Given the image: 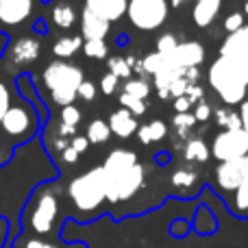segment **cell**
Returning <instances> with one entry per match:
<instances>
[{"mask_svg": "<svg viewBox=\"0 0 248 248\" xmlns=\"http://www.w3.org/2000/svg\"><path fill=\"white\" fill-rule=\"evenodd\" d=\"M220 57L231 61L233 68L248 83V24H244L235 33H229V37L220 46Z\"/></svg>", "mask_w": 248, "mask_h": 248, "instance_id": "cell-7", "label": "cell"}, {"mask_svg": "<svg viewBox=\"0 0 248 248\" xmlns=\"http://www.w3.org/2000/svg\"><path fill=\"white\" fill-rule=\"evenodd\" d=\"M209 116H211V107L201 100L198 107H196V111H194V118H196L198 122H205V120H209Z\"/></svg>", "mask_w": 248, "mask_h": 248, "instance_id": "cell-39", "label": "cell"}, {"mask_svg": "<svg viewBox=\"0 0 248 248\" xmlns=\"http://www.w3.org/2000/svg\"><path fill=\"white\" fill-rule=\"evenodd\" d=\"M194 181H196V174L189 170H176L172 174V185L174 187H189V185H194Z\"/></svg>", "mask_w": 248, "mask_h": 248, "instance_id": "cell-30", "label": "cell"}, {"mask_svg": "<svg viewBox=\"0 0 248 248\" xmlns=\"http://www.w3.org/2000/svg\"><path fill=\"white\" fill-rule=\"evenodd\" d=\"M70 146H72L77 153H83V150H87V146H90V140L87 137H81V135H77L72 141H70Z\"/></svg>", "mask_w": 248, "mask_h": 248, "instance_id": "cell-42", "label": "cell"}, {"mask_svg": "<svg viewBox=\"0 0 248 248\" xmlns=\"http://www.w3.org/2000/svg\"><path fill=\"white\" fill-rule=\"evenodd\" d=\"M174 48H176L174 35H163V37L157 39V52H161V55H170Z\"/></svg>", "mask_w": 248, "mask_h": 248, "instance_id": "cell-34", "label": "cell"}, {"mask_svg": "<svg viewBox=\"0 0 248 248\" xmlns=\"http://www.w3.org/2000/svg\"><path fill=\"white\" fill-rule=\"evenodd\" d=\"M216 120H218V124L224 128V131H229V128H242V118L237 111H231L229 107L224 109H218L216 111Z\"/></svg>", "mask_w": 248, "mask_h": 248, "instance_id": "cell-23", "label": "cell"}, {"mask_svg": "<svg viewBox=\"0 0 248 248\" xmlns=\"http://www.w3.org/2000/svg\"><path fill=\"white\" fill-rule=\"evenodd\" d=\"M189 2V0H172V7H181V4Z\"/></svg>", "mask_w": 248, "mask_h": 248, "instance_id": "cell-47", "label": "cell"}, {"mask_svg": "<svg viewBox=\"0 0 248 248\" xmlns=\"http://www.w3.org/2000/svg\"><path fill=\"white\" fill-rule=\"evenodd\" d=\"M166 57H170V59L183 70L198 68V65L205 61V48L198 42H183V44H176L174 50Z\"/></svg>", "mask_w": 248, "mask_h": 248, "instance_id": "cell-12", "label": "cell"}, {"mask_svg": "<svg viewBox=\"0 0 248 248\" xmlns=\"http://www.w3.org/2000/svg\"><path fill=\"white\" fill-rule=\"evenodd\" d=\"M78 48H83V39L74 37V35H65L52 46V55L59 57V59H68V57L77 55Z\"/></svg>", "mask_w": 248, "mask_h": 248, "instance_id": "cell-20", "label": "cell"}, {"mask_svg": "<svg viewBox=\"0 0 248 248\" xmlns=\"http://www.w3.org/2000/svg\"><path fill=\"white\" fill-rule=\"evenodd\" d=\"M126 16L140 31H155L168 20V0H128Z\"/></svg>", "mask_w": 248, "mask_h": 248, "instance_id": "cell-4", "label": "cell"}, {"mask_svg": "<svg viewBox=\"0 0 248 248\" xmlns=\"http://www.w3.org/2000/svg\"><path fill=\"white\" fill-rule=\"evenodd\" d=\"M109 128H111V133H116L118 137L126 140V137H131L133 133L137 131V120L128 109L122 107L111 113V118H109Z\"/></svg>", "mask_w": 248, "mask_h": 248, "instance_id": "cell-17", "label": "cell"}, {"mask_svg": "<svg viewBox=\"0 0 248 248\" xmlns=\"http://www.w3.org/2000/svg\"><path fill=\"white\" fill-rule=\"evenodd\" d=\"M194 122H196V118H194V113H174V126L179 128V133L185 137V133H187V128L194 126Z\"/></svg>", "mask_w": 248, "mask_h": 248, "instance_id": "cell-31", "label": "cell"}, {"mask_svg": "<svg viewBox=\"0 0 248 248\" xmlns=\"http://www.w3.org/2000/svg\"><path fill=\"white\" fill-rule=\"evenodd\" d=\"M9 107H11V96H9V90L4 83H0V122H2L4 113L9 111Z\"/></svg>", "mask_w": 248, "mask_h": 248, "instance_id": "cell-36", "label": "cell"}, {"mask_svg": "<svg viewBox=\"0 0 248 248\" xmlns=\"http://www.w3.org/2000/svg\"><path fill=\"white\" fill-rule=\"evenodd\" d=\"M48 17L57 29H72L77 24V9L70 4V0H55L48 7Z\"/></svg>", "mask_w": 248, "mask_h": 248, "instance_id": "cell-15", "label": "cell"}, {"mask_svg": "<svg viewBox=\"0 0 248 248\" xmlns=\"http://www.w3.org/2000/svg\"><path fill=\"white\" fill-rule=\"evenodd\" d=\"M70 198L81 211H94L107 201V174L103 166L92 168L90 172H83L81 176L70 183L68 187Z\"/></svg>", "mask_w": 248, "mask_h": 248, "instance_id": "cell-2", "label": "cell"}, {"mask_svg": "<svg viewBox=\"0 0 248 248\" xmlns=\"http://www.w3.org/2000/svg\"><path fill=\"white\" fill-rule=\"evenodd\" d=\"M118 81H120V78H118L116 74L107 72L103 78H100V92H103V94H107V96H111L113 92L118 90Z\"/></svg>", "mask_w": 248, "mask_h": 248, "instance_id": "cell-33", "label": "cell"}, {"mask_svg": "<svg viewBox=\"0 0 248 248\" xmlns=\"http://www.w3.org/2000/svg\"><path fill=\"white\" fill-rule=\"evenodd\" d=\"M124 92H126V94H131V96H135V98L144 100L146 96L150 94V85L146 81H141V78H133V81L124 83Z\"/></svg>", "mask_w": 248, "mask_h": 248, "instance_id": "cell-28", "label": "cell"}, {"mask_svg": "<svg viewBox=\"0 0 248 248\" xmlns=\"http://www.w3.org/2000/svg\"><path fill=\"white\" fill-rule=\"evenodd\" d=\"M107 174V172H105ZM144 185V168L140 163L126 168L116 174H107V201L109 202H120L133 198L140 187Z\"/></svg>", "mask_w": 248, "mask_h": 248, "instance_id": "cell-5", "label": "cell"}, {"mask_svg": "<svg viewBox=\"0 0 248 248\" xmlns=\"http://www.w3.org/2000/svg\"><path fill=\"white\" fill-rule=\"evenodd\" d=\"M187 85H189V81L185 77H181V78H176V81H172V85H170V96H174V98H179V96H185V92H187Z\"/></svg>", "mask_w": 248, "mask_h": 248, "instance_id": "cell-37", "label": "cell"}, {"mask_svg": "<svg viewBox=\"0 0 248 248\" xmlns=\"http://www.w3.org/2000/svg\"><path fill=\"white\" fill-rule=\"evenodd\" d=\"M59 214V201L52 194H42L39 201L35 202L33 211H31V229L39 235L48 233L55 224V218Z\"/></svg>", "mask_w": 248, "mask_h": 248, "instance_id": "cell-10", "label": "cell"}, {"mask_svg": "<svg viewBox=\"0 0 248 248\" xmlns=\"http://www.w3.org/2000/svg\"><path fill=\"white\" fill-rule=\"evenodd\" d=\"M81 122V111H78L74 105H65L63 111H61V124H70V126H77Z\"/></svg>", "mask_w": 248, "mask_h": 248, "instance_id": "cell-32", "label": "cell"}, {"mask_svg": "<svg viewBox=\"0 0 248 248\" xmlns=\"http://www.w3.org/2000/svg\"><path fill=\"white\" fill-rule=\"evenodd\" d=\"M220 4H222V0H196L192 11L194 22L198 26H209L220 13Z\"/></svg>", "mask_w": 248, "mask_h": 248, "instance_id": "cell-18", "label": "cell"}, {"mask_svg": "<svg viewBox=\"0 0 248 248\" xmlns=\"http://www.w3.org/2000/svg\"><path fill=\"white\" fill-rule=\"evenodd\" d=\"M189 107H192V103H189L187 96H179V98H174V109H176V113H187Z\"/></svg>", "mask_w": 248, "mask_h": 248, "instance_id": "cell-41", "label": "cell"}, {"mask_svg": "<svg viewBox=\"0 0 248 248\" xmlns=\"http://www.w3.org/2000/svg\"><path fill=\"white\" fill-rule=\"evenodd\" d=\"M244 179V157L233 159V161H220L216 170V181L224 192H235Z\"/></svg>", "mask_w": 248, "mask_h": 248, "instance_id": "cell-13", "label": "cell"}, {"mask_svg": "<svg viewBox=\"0 0 248 248\" xmlns=\"http://www.w3.org/2000/svg\"><path fill=\"white\" fill-rule=\"evenodd\" d=\"M185 96H187L189 98V103H196V100H202V90L198 85H192V83H189L187 85V92H185Z\"/></svg>", "mask_w": 248, "mask_h": 248, "instance_id": "cell-40", "label": "cell"}, {"mask_svg": "<svg viewBox=\"0 0 248 248\" xmlns=\"http://www.w3.org/2000/svg\"><path fill=\"white\" fill-rule=\"evenodd\" d=\"M39 55H42V44H39V39L26 35V37H20L13 42L11 50H9V61H11L13 65H29V63H33V61H37Z\"/></svg>", "mask_w": 248, "mask_h": 248, "instance_id": "cell-11", "label": "cell"}, {"mask_svg": "<svg viewBox=\"0 0 248 248\" xmlns=\"http://www.w3.org/2000/svg\"><path fill=\"white\" fill-rule=\"evenodd\" d=\"M240 118H242V128H244L246 135H248V100H244V103H242V107H240Z\"/></svg>", "mask_w": 248, "mask_h": 248, "instance_id": "cell-43", "label": "cell"}, {"mask_svg": "<svg viewBox=\"0 0 248 248\" xmlns=\"http://www.w3.org/2000/svg\"><path fill=\"white\" fill-rule=\"evenodd\" d=\"M246 16H248V2H246Z\"/></svg>", "mask_w": 248, "mask_h": 248, "instance_id": "cell-48", "label": "cell"}, {"mask_svg": "<svg viewBox=\"0 0 248 248\" xmlns=\"http://www.w3.org/2000/svg\"><path fill=\"white\" fill-rule=\"evenodd\" d=\"M161 65H163V55H159V52H150V55L141 61V72L153 74L155 77V74L161 70Z\"/></svg>", "mask_w": 248, "mask_h": 248, "instance_id": "cell-29", "label": "cell"}, {"mask_svg": "<svg viewBox=\"0 0 248 248\" xmlns=\"http://www.w3.org/2000/svg\"><path fill=\"white\" fill-rule=\"evenodd\" d=\"M77 157H78V153L72 148V146H68V148L63 150V161H68V163H74L77 161Z\"/></svg>", "mask_w": 248, "mask_h": 248, "instance_id": "cell-44", "label": "cell"}, {"mask_svg": "<svg viewBox=\"0 0 248 248\" xmlns=\"http://www.w3.org/2000/svg\"><path fill=\"white\" fill-rule=\"evenodd\" d=\"M83 50H85V55L90 59H105L109 55V48L105 44V39H87L83 44Z\"/></svg>", "mask_w": 248, "mask_h": 248, "instance_id": "cell-25", "label": "cell"}, {"mask_svg": "<svg viewBox=\"0 0 248 248\" xmlns=\"http://www.w3.org/2000/svg\"><path fill=\"white\" fill-rule=\"evenodd\" d=\"M2 131L9 137H17V140H26L33 135L35 131V113L29 105H16L9 107V111L2 118Z\"/></svg>", "mask_w": 248, "mask_h": 248, "instance_id": "cell-8", "label": "cell"}, {"mask_svg": "<svg viewBox=\"0 0 248 248\" xmlns=\"http://www.w3.org/2000/svg\"><path fill=\"white\" fill-rule=\"evenodd\" d=\"M211 153L220 161H233L248 155V135L244 128H229L216 135Z\"/></svg>", "mask_w": 248, "mask_h": 248, "instance_id": "cell-6", "label": "cell"}, {"mask_svg": "<svg viewBox=\"0 0 248 248\" xmlns=\"http://www.w3.org/2000/svg\"><path fill=\"white\" fill-rule=\"evenodd\" d=\"M209 83L216 90V94L222 98V103H227V105H242L244 103L248 83L242 78V74L233 68V63L229 59L218 57V59L211 63Z\"/></svg>", "mask_w": 248, "mask_h": 248, "instance_id": "cell-3", "label": "cell"}, {"mask_svg": "<svg viewBox=\"0 0 248 248\" xmlns=\"http://www.w3.org/2000/svg\"><path fill=\"white\" fill-rule=\"evenodd\" d=\"M166 133H168V126L161 120H153V122H148V124L137 128V137H140L141 144H153V141L163 140Z\"/></svg>", "mask_w": 248, "mask_h": 248, "instance_id": "cell-19", "label": "cell"}, {"mask_svg": "<svg viewBox=\"0 0 248 248\" xmlns=\"http://www.w3.org/2000/svg\"><path fill=\"white\" fill-rule=\"evenodd\" d=\"M109 26H111V22L103 20V17H98L96 13L87 11V9H83V16H81V33L83 37L87 39H103L107 37L109 33Z\"/></svg>", "mask_w": 248, "mask_h": 248, "instance_id": "cell-16", "label": "cell"}, {"mask_svg": "<svg viewBox=\"0 0 248 248\" xmlns=\"http://www.w3.org/2000/svg\"><path fill=\"white\" fill-rule=\"evenodd\" d=\"M109 72L116 74L118 78H128L133 74V68L128 63V59H124V57H111L109 59Z\"/></svg>", "mask_w": 248, "mask_h": 248, "instance_id": "cell-26", "label": "cell"}, {"mask_svg": "<svg viewBox=\"0 0 248 248\" xmlns=\"http://www.w3.org/2000/svg\"><path fill=\"white\" fill-rule=\"evenodd\" d=\"M37 0H0V29H17L33 17Z\"/></svg>", "mask_w": 248, "mask_h": 248, "instance_id": "cell-9", "label": "cell"}, {"mask_svg": "<svg viewBox=\"0 0 248 248\" xmlns=\"http://www.w3.org/2000/svg\"><path fill=\"white\" fill-rule=\"evenodd\" d=\"M24 248H57L55 244H48V242H42V240H31Z\"/></svg>", "mask_w": 248, "mask_h": 248, "instance_id": "cell-45", "label": "cell"}, {"mask_svg": "<svg viewBox=\"0 0 248 248\" xmlns=\"http://www.w3.org/2000/svg\"><path fill=\"white\" fill-rule=\"evenodd\" d=\"M74 131H77V126H70V124H61V126H59V133H61V135H72V133Z\"/></svg>", "mask_w": 248, "mask_h": 248, "instance_id": "cell-46", "label": "cell"}, {"mask_svg": "<svg viewBox=\"0 0 248 248\" xmlns=\"http://www.w3.org/2000/svg\"><path fill=\"white\" fill-rule=\"evenodd\" d=\"M120 105H122L124 109H128L133 116H141V113H146L144 100H141V98H135V96L126 94V92H122V94H120Z\"/></svg>", "mask_w": 248, "mask_h": 248, "instance_id": "cell-27", "label": "cell"}, {"mask_svg": "<svg viewBox=\"0 0 248 248\" xmlns=\"http://www.w3.org/2000/svg\"><path fill=\"white\" fill-rule=\"evenodd\" d=\"M78 96H81L83 100H94L96 98V87L92 81H83L81 87H78Z\"/></svg>", "mask_w": 248, "mask_h": 248, "instance_id": "cell-38", "label": "cell"}, {"mask_svg": "<svg viewBox=\"0 0 248 248\" xmlns=\"http://www.w3.org/2000/svg\"><path fill=\"white\" fill-rule=\"evenodd\" d=\"M235 209L248 211V155L244 157V179H242L240 187L235 189Z\"/></svg>", "mask_w": 248, "mask_h": 248, "instance_id": "cell-24", "label": "cell"}, {"mask_svg": "<svg viewBox=\"0 0 248 248\" xmlns=\"http://www.w3.org/2000/svg\"><path fill=\"white\" fill-rule=\"evenodd\" d=\"M44 87L57 105H72L83 83V70L68 61H52L42 74Z\"/></svg>", "mask_w": 248, "mask_h": 248, "instance_id": "cell-1", "label": "cell"}, {"mask_svg": "<svg viewBox=\"0 0 248 248\" xmlns=\"http://www.w3.org/2000/svg\"><path fill=\"white\" fill-rule=\"evenodd\" d=\"M109 135H111L109 122L94 120V122L87 124V140H90V144H103V141L109 140Z\"/></svg>", "mask_w": 248, "mask_h": 248, "instance_id": "cell-22", "label": "cell"}, {"mask_svg": "<svg viewBox=\"0 0 248 248\" xmlns=\"http://www.w3.org/2000/svg\"><path fill=\"white\" fill-rule=\"evenodd\" d=\"M128 0H85V9L107 22H116L126 13Z\"/></svg>", "mask_w": 248, "mask_h": 248, "instance_id": "cell-14", "label": "cell"}, {"mask_svg": "<svg viewBox=\"0 0 248 248\" xmlns=\"http://www.w3.org/2000/svg\"><path fill=\"white\" fill-rule=\"evenodd\" d=\"M242 26H244V16H242V13H233V16H229L227 20H224V29H227L229 33H235Z\"/></svg>", "mask_w": 248, "mask_h": 248, "instance_id": "cell-35", "label": "cell"}, {"mask_svg": "<svg viewBox=\"0 0 248 248\" xmlns=\"http://www.w3.org/2000/svg\"><path fill=\"white\" fill-rule=\"evenodd\" d=\"M185 159L196 163H205L209 159V148L202 140H187L185 144Z\"/></svg>", "mask_w": 248, "mask_h": 248, "instance_id": "cell-21", "label": "cell"}]
</instances>
